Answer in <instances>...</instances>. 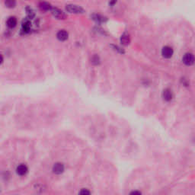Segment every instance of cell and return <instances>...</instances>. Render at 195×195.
<instances>
[{
	"instance_id": "cell-1",
	"label": "cell",
	"mask_w": 195,
	"mask_h": 195,
	"mask_svg": "<svg viewBox=\"0 0 195 195\" xmlns=\"http://www.w3.org/2000/svg\"><path fill=\"white\" fill-rule=\"evenodd\" d=\"M66 11L70 13H73V14H82L85 12V10L82 9L81 6H78L77 5L74 4H69L66 5Z\"/></svg>"
},
{
	"instance_id": "cell-2",
	"label": "cell",
	"mask_w": 195,
	"mask_h": 195,
	"mask_svg": "<svg viewBox=\"0 0 195 195\" xmlns=\"http://www.w3.org/2000/svg\"><path fill=\"white\" fill-rule=\"evenodd\" d=\"M183 63L186 66H192L195 63V56L191 53H187L182 58Z\"/></svg>"
},
{
	"instance_id": "cell-3",
	"label": "cell",
	"mask_w": 195,
	"mask_h": 195,
	"mask_svg": "<svg viewBox=\"0 0 195 195\" xmlns=\"http://www.w3.org/2000/svg\"><path fill=\"white\" fill-rule=\"evenodd\" d=\"M51 13H52L53 15L56 18H57V19H65L66 18L65 12H63V11L57 9V8H53V9H51Z\"/></svg>"
},
{
	"instance_id": "cell-4",
	"label": "cell",
	"mask_w": 195,
	"mask_h": 195,
	"mask_svg": "<svg viewBox=\"0 0 195 195\" xmlns=\"http://www.w3.org/2000/svg\"><path fill=\"white\" fill-rule=\"evenodd\" d=\"M173 54H174V51H173V49L172 48L169 46H166L164 47L162 50V55L163 57L166 58V59H169L172 56Z\"/></svg>"
},
{
	"instance_id": "cell-5",
	"label": "cell",
	"mask_w": 195,
	"mask_h": 195,
	"mask_svg": "<svg viewBox=\"0 0 195 195\" xmlns=\"http://www.w3.org/2000/svg\"><path fill=\"white\" fill-rule=\"evenodd\" d=\"M63 171H64V166H63V164L59 163V162L55 164L53 167V172L56 174H62Z\"/></svg>"
},
{
	"instance_id": "cell-6",
	"label": "cell",
	"mask_w": 195,
	"mask_h": 195,
	"mask_svg": "<svg viewBox=\"0 0 195 195\" xmlns=\"http://www.w3.org/2000/svg\"><path fill=\"white\" fill-rule=\"evenodd\" d=\"M69 34L67 33V32H66L65 30H60L58 32V33L56 34V37L60 41H65L68 39Z\"/></svg>"
},
{
	"instance_id": "cell-7",
	"label": "cell",
	"mask_w": 195,
	"mask_h": 195,
	"mask_svg": "<svg viewBox=\"0 0 195 195\" xmlns=\"http://www.w3.org/2000/svg\"><path fill=\"white\" fill-rule=\"evenodd\" d=\"M120 43L122 45L127 46L130 43V37L127 33H124L120 37Z\"/></svg>"
},
{
	"instance_id": "cell-8",
	"label": "cell",
	"mask_w": 195,
	"mask_h": 195,
	"mask_svg": "<svg viewBox=\"0 0 195 195\" xmlns=\"http://www.w3.org/2000/svg\"><path fill=\"white\" fill-rule=\"evenodd\" d=\"M28 170V167H27L25 165L21 164V165H20V166H18L17 167V169H16V172H17V174H18V175L23 176L27 174Z\"/></svg>"
},
{
	"instance_id": "cell-9",
	"label": "cell",
	"mask_w": 195,
	"mask_h": 195,
	"mask_svg": "<svg viewBox=\"0 0 195 195\" xmlns=\"http://www.w3.org/2000/svg\"><path fill=\"white\" fill-rule=\"evenodd\" d=\"M6 24H7V26L9 28H14L17 25V19H16V18L14 17V16L9 17L8 18L7 21H6Z\"/></svg>"
},
{
	"instance_id": "cell-10",
	"label": "cell",
	"mask_w": 195,
	"mask_h": 195,
	"mask_svg": "<svg viewBox=\"0 0 195 195\" xmlns=\"http://www.w3.org/2000/svg\"><path fill=\"white\" fill-rule=\"evenodd\" d=\"M173 95L172 92V91L169 89H166L164 90L163 92V98L164 99L166 100L167 101H170L172 99Z\"/></svg>"
},
{
	"instance_id": "cell-11",
	"label": "cell",
	"mask_w": 195,
	"mask_h": 195,
	"mask_svg": "<svg viewBox=\"0 0 195 195\" xmlns=\"http://www.w3.org/2000/svg\"><path fill=\"white\" fill-rule=\"evenodd\" d=\"M92 19L95 20V21H97V22L98 23H103V22H105V21H107V18L106 17H104V16L101 15H98V14H94L92 15Z\"/></svg>"
},
{
	"instance_id": "cell-12",
	"label": "cell",
	"mask_w": 195,
	"mask_h": 195,
	"mask_svg": "<svg viewBox=\"0 0 195 195\" xmlns=\"http://www.w3.org/2000/svg\"><path fill=\"white\" fill-rule=\"evenodd\" d=\"M39 7L44 11H51L53 9L52 5L47 2H40L39 3Z\"/></svg>"
},
{
	"instance_id": "cell-13",
	"label": "cell",
	"mask_w": 195,
	"mask_h": 195,
	"mask_svg": "<svg viewBox=\"0 0 195 195\" xmlns=\"http://www.w3.org/2000/svg\"><path fill=\"white\" fill-rule=\"evenodd\" d=\"M5 5L9 9H12V8L15 7L16 1L15 0H5Z\"/></svg>"
},
{
	"instance_id": "cell-14",
	"label": "cell",
	"mask_w": 195,
	"mask_h": 195,
	"mask_svg": "<svg viewBox=\"0 0 195 195\" xmlns=\"http://www.w3.org/2000/svg\"><path fill=\"white\" fill-rule=\"evenodd\" d=\"M30 28H31V23H30L29 20L28 19L24 20V21H23V24H22L23 32H28L30 30Z\"/></svg>"
},
{
	"instance_id": "cell-15",
	"label": "cell",
	"mask_w": 195,
	"mask_h": 195,
	"mask_svg": "<svg viewBox=\"0 0 195 195\" xmlns=\"http://www.w3.org/2000/svg\"><path fill=\"white\" fill-rule=\"evenodd\" d=\"M111 47H112V48H113L114 51H117V52L120 53V54H124V50H123L122 48H120V47H118V46H117V45H111Z\"/></svg>"
},
{
	"instance_id": "cell-16",
	"label": "cell",
	"mask_w": 195,
	"mask_h": 195,
	"mask_svg": "<svg viewBox=\"0 0 195 195\" xmlns=\"http://www.w3.org/2000/svg\"><path fill=\"white\" fill-rule=\"evenodd\" d=\"M92 63H94V64H98L99 63V57L98 56H94L92 57Z\"/></svg>"
},
{
	"instance_id": "cell-17",
	"label": "cell",
	"mask_w": 195,
	"mask_h": 195,
	"mask_svg": "<svg viewBox=\"0 0 195 195\" xmlns=\"http://www.w3.org/2000/svg\"><path fill=\"white\" fill-rule=\"evenodd\" d=\"M80 194H90L91 192L89 191H88L87 189H82L80 192H79Z\"/></svg>"
},
{
	"instance_id": "cell-18",
	"label": "cell",
	"mask_w": 195,
	"mask_h": 195,
	"mask_svg": "<svg viewBox=\"0 0 195 195\" xmlns=\"http://www.w3.org/2000/svg\"><path fill=\"white\" fill-rule=\"evenodd\" d=\"M116 3H117V0H110L109 5H111V6H114Z\"/></svg>"
},
{
	"instance_id": "cell-19",
	"label": "cell",
	"mask_w": 195,
	"mask_h": 195,
	"mask_svg": "<svg viewBox=\"0 0 195 195\" xmlns=\"http://www.w3.org/2000/svg\"><path fill=\"white\" fill-rule=\"evenodd\" d=\"M130 194H141V192L140 191H134L130 193Z\"/></svg>"
}]
</instances>
